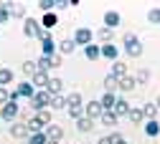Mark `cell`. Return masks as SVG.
<instances>
[{"instance_id":"6da1fadb","label":"cell","mask_w":160,"mask_h":144,"mask_svg":"<svg viewBox=\"0 0 160 144\" xmlns=\"http://www.w3.org/2000/svg\"><path fill=\"white\" fill-rule=\"evenodd\" d=\"M125 53H127L130 58L142 56V40H140L135 33H125Z\"/></svg>"},{"instance_id":"7a4b0ae2","label":"cell","mask_w":160,"mask_h":144,"mask_svg":"<svg viewBox=\"0 0 160 144\" xmlns=\"http://www.w3.org/2000/svg\"><path fill=\"white\" fill-rule=\"evenodd\" d=\"M51 106V94L43 89V91H36L33 94V99H31V109L38 114V111H43V109H48Z\"/></svg>"},{"instance_id":"3957f363","label":"cell","mask_w":160,"mask_h":144,"mask_svg":"<svg viewBox=\"0 0 160 144\" xmlns=\"http://www.w3.org/2000/svg\"><path fill=\"white\" fill-rule=\"evenodd\" d=\"M23 33H26L28 38H41L43 28H41V23H38L36 18H26V20H23Z\"/></svg>"},{"instance_id":"277c9868","label":"cell","mask_w":160,"mask_h":144,"mask_svg":"<svg viewBox=\"0 0 160 144\" xmlns=\"http://www.w3.org/2000/svg\"><path fill=\"white\" fill-rule=\"evenodd\" d=\"M38 40H41V53L51 58V56L56 53V43H53L51 33H48V30H43V33H41V38H38Z\"/></svg>"},{"instance_id":"5b68a950","label":"cell","mask_w":160,"mask_h":144,"mask_svg":"<svg viewBox=\"0 0 160 144\" xmlns=\"http://www.w3.org/2000/svg\"><path fill=\"white\" fill-rule=\"evenodd\" d=\"M92 38H94V33H92L89 28H76V33H74V43L87 48V46L92 43Z\"/></svg>"},{"instance_id":"8992f818","label":"cell","mask_w":160,"mask_h":144,"mask_svg":"<svg viewBox=\"0 0 160 144\" xmlns=\"http://www.w3.org/2000/svg\"><path fill=\"white\" fill-rule=\"evenodd\" d=\"M18 114H21V106H18V101H10V104L3 106V111H0V119H3V121H13Z\"/></svg>"},{"instance_id":"52a82bcc","label":"cell","mask_w":160,"mask_h":144,"mask_svg":"<svg viewBox=\"0 0 160 144\" xmlns=\"http://www.w3.org/2000/svg\"><path fill=\"white\" fill-rule=\"evenodd\" d=\"M102 114H104V109H102V104H99V101H89V104L84 106V116H87V119H92V121H94V119H99Z\"/></svg>"},{"instance_id":"ba28073f","label":"cell","mask_w":160,"mask_h":144,"mask_svg":"<svg viewBox=\"0 0 160 144\" xmlns=\"http://www.w3.org/2000/svg\"><path fill=\"white\" fill-rule=\"evenodd\" d=\"M15 94H18V99H33V94H36V86L31 84V81H21V84L15 86Z\"/></svg>"},{"instance_id":"9c48e42d","label":"cell","mask_w":160,"mask_h":144,"mask_svg":"<svg viewBox=\"0 0 160 144\" xmlns=\"http://www.w3.org/2000/svg\"><path fill=\"white\" fill-rule=\"evenodd\" d=\"M48 81H51V76H48V71H38L33 78H31V84L38 89V91H43L46 86H48Z\"/></svg>"},{"instance_id":"30bf717a","label":"cell","mask_w":160,"mask_h":144,"mask_svg":"<svg viewBox=\"0 0 160 144\" xmlns=\"http://www.w3.org/2000/svg\"><path fill=\"white\" fill-rule=\"evenodd\" d=\"M102 58H107V61H119V48L114 46V43H104L102 46Z\"/></svg>"},{"instance_id":"8fae6325","label":"cell","mask_w":160,"mask_h":144,"mask_svg":"<svg viewBox=\"0 0 160 144\" xmlns=\"http://www.w3.org/2000/svg\"><path fill=\"white\" fill-rule=\"evenodd\" d=\"M43 134H46V139H48V142H58V139L64 137V129L58 127V124H48V127L43 129Z\"/></svg>"},{"instance_id":"7c38bea8","label":"cell","mask_w":160,"mask_h":144,"mask_svg":"<svg viewBox=\"0 0 160 144\" xmlns=\"http://www.w3.org/2000/svg\"><path fill=\"white\" fill-rule=\"evenodd\" d=\"M119 23H122V15H119L117 10H107V13H104V26H107V28L114 30Z\"/></svg>"},{"instance_id":"4fadbf2b","label":"cell","mask_w":160,"mask_h":144,"mask_svg":"<svg viewBox=\"0 0 160 144\" xmlns=\"http://www.w3.org/2000/svg\"><path fill=\"white\" fill-rule=\"evenodd\" d=\"M46 91H48L51 96H58V94L64 91V81H61V78H56V76H51V81H48Z\"/></svg>"},{"instance_id":"5bb4252c","label":"cell","mask_w":160,"mask_h":144,"mask_svg":"<svg viewBox=\"0 0 160 144\" xmlns=\"http://www.w3.org/2000/svg\"><path fill=\"white\" fill-rule=\"evenodd\" d=\"M99 104H102V109H104V111H114V104H117V96H114V94H109V91H104V96L99 99Z\"/></svg>"},{"instance_id":"9a60e30c","label":"cell","mask_w":160,"mask_h":144,"mask_svg":"<svg viewBox=\"0 0 160 144\" xmlns=\"http://www.w3.org/2000/svg\"><path fill=\"white\" fill-rule=\"evenodd\" d=\"M84 56H87L89 61H97V58H102V46H97V43H89V46L84 48Z\"/></svg>"},{"instance_id":"2e32d148","label":"cell","mask_w":160,"mask_h":144,"mask_svg":"<svg viewBox=\"0 0 160 144\" xmlns=\"http://www.w3.org/2000/svg\"><path fill=\"white\" fill-rule=\"evenodd\" d=\"M94 35H97L99 40H102V46H104V43H112V35H114V30H112V28H107V26H102V28H99Z\"/></svg>"},{"instance_id":"e0dca14e","label":"cell","mask_w":160,"mask_h":144,"mask_svg":"<svg viewBox=\"0 0 160 144\" xmlns=\"http://www.w3.org/2000/svg\"><path fill=\"white\" fill-rule=\"evenodd\" d=\"M56 23H58V15L56 13H43V20H41V28L43 30H51Z\"/></svg>"},{"instance_id":"ac0fdd59","label":"cell","mask_w":160,"mask_h":144,"mask_svg":"<svg viewBox=\"0 0 160 144\" xmlns=\"http://www.w3.org/2000/svg\"><path fill=\"white\" fill-rule=\"evenodd\" d=\"M117 89H119V78H117V76H112V73H107V76H104V91L114 94Z\"/></svg>"},{"instance_id":"d6986e66","label":"cell","mask_w":160,"mask_h":144,"mask_svg":"<svg viewBox=\"0 0 160 144\" xmlns=\"http://www.w3.org/2000/svg\"><path fill=\"white\" fill-rule=\"evenodd\" d=\"M10 134H13L15 139H26V137H31V132H28L26 124H13V127H10Z\"/></svg>"},{"instance_id":"ffe728a7","label":"cell","mask_w":160,"mask_h":144,"mask_svg":"<svg viewBox=\"0 0 160 144\" xmlns=\"http://www.w3.org/2000/svg\"><path fill=\"white\" fill-rule=\"evenodd\" d=\"M112 76H117V78H122V76H127V63L125 61H114L112 63V71H109Z\"/></svg>"},{"instance_id":"44dd1931","label":"cell","mask_w":160,"mask_h":144,"mask_svg":"<svg viewBox=\"0 0 160 144\" xmlns=\"http://www.w3.org/2000/svg\"><path fill=\"white\" fill-rule=\"evenodd\" d=\"M132 89H135V76L127 73V76L119 78V91H125V94H127V91H132Z\"/></svg>"},{"instance_id":"7402d4cb","label":"cell","mask_w":160,"mask_h":144,"mask_svg":"<svg viewBox=\"0 0 160 144\" xmlns=\"http://www.w3.org/2000/svg\"><path fill=\"white\" fill-rule=\"evenodd\" d=\"M130 109H132V106L127 104L125 99H117V104H114V114H117V116H127V114H130Z\"/></svg>"},{"instance_id":"603a6c76","label":"cell","mask_w":160,"mask_h":144,"mask_svg":"<svg viewBox=\"0 0 160 144\" xmlns=\"http://www.w3.org/2000/svg\"><path fill=\"white\" fill-rule=\"evenodd\" d=\"M74 48H76V43H74V38H64L61 43H58V53H74Z\"/></svg>"},{"instance_id":"cb8c5ba5","label":"cell","mask_w":160,"mask_h":144,"mask_svg":"<svg viewBox=\"0 0 160 144\" xmlns=\"http://www.w3.org/2000/svg\"><path fill=\"white\" fill-rule=\"evenodd\" d=\"M76 129L82 132V134H87V132H92V129H94V121H92V119H87V116H82V119L76 121Z\"/></svg>"},{"instance_id":"d4e9b609","label":"cell","mask_w":160,"mask_h":144,"mask_svg":"<svg viewBox=\"0 0 160 144\" xmlns=\"http://www.w3.org/2000/svg\"><path fill=\"white\" fill-rule=\"evenodd\" d=\"M26 127H28V132H31V134H33V132H43V129H46V127L41 124V119H38V116H31V119L26 121Z\"/></svg>"},{"instance_id":"484cf974","label":"cell","mask_w":160,"mask_h":144,"mask_svg":"<svg viewBox=\"0 0 160 144\" xmlns=\"http://www.w3.org/2000/svg\"><path fill=\"white\" fill-rule=\"evenodd\" d=\"M127 119L132 121V124H142V121H145V114H142V109H130Z\"/></svg>"},{"instance_id":"4316f807","label":"cell","mask_w":160,"mask_h":144,"mask_svg":"<svg viewBox=\"0 0 160 144\" xmlns=\"http://www.w3.org/2000/svg\"><path fill=\"white\" fill-rule=\"evenodd\" d=\"M99 119H102V124H104V127H114L119 116H117L114 111H104V114H102V116H99Z\"/></svg>"},{"instance_id":"83f0119b","label":"cell","mask_w":160,"mask_h":144,"mask_svg":"<svg viewBox=\"0 0 160 144\" xmlns=\"http://www.w3.org/2000/svg\"><path fill=\"white\" fill-rule=\"evenodd\" d=\"M23 73L33 78V76L38 73V63H36V61H23Z\"/></svg>"},{"instance_id":"f1b7e54d","label":"cell","mask_w":160,"mask_h":144,"mask_svg":"<svg viewBox=\"0 0 160 144\" xmlns=\"http://www.w3.org/2000/svg\"><path fill=\"white\" fill-rule=\"evenodd\" d=\"M10 20V3H0V26H5Z\"/></svg>"},{"instance_id":"f546056e","label":"cell","mask_w":160,"mask_h":144,"mask_svg":"<svg viewBox=\"0 0 160 144\" xmlns=\"http://www.w3.org/2000/svg\"><path fill=\"white\" fill-rule=\"evenodd\" d=\"M145 134H148V137H158V134H160L158 119H152V121H148V124H145Z\"/></svg>"},{"instance_id":"4dcf8cb0","label":"cell","mask_w":160,"mask_h":144,"mask_svg":"<svg viewBox=\"0 0 160 144\" xmlns=\"http://www.w3.org/2000/svg\"><path fill=\"white\" fill-rule=\"evenodd\" d=\"M10 81H13V71H10V68H0V86L8 89Z\"/></svg>"},{"instance_id":"1f68e13d","label":"cell","mask_w":160,"mask_h":144,"mask_svg":"<svg viewBox=\"0 0 160 144\" xmlns=\"http://www.w3.org/2000/svg\"><path fill=\"white\" fill-rule=\"evenodd\" d=\"M142 114H145L148 121H152V119L158 116V104H145V106H142Z\"/></svg>"},{"instance_id":"d6a6232c","label":"cell","mask_w":160,"mask_h":144,"mask_svg":"<svg viewBox=\"0 0 160 144\" xmlns=\"http://www.w3.org/2000/svg\"><path fill=\"white\" fill-rule=\"evenodd\" d=\"M51 109H66V96L64 94L51 96Z\"/></svg>"},{"instance_id":"836d02e7","label":"cell","mask_w":160,"mask_h":144,"mask_svg":"<svg viewBox=\"0 0 160 144\" xmlns=\"http://www.w3.org/2000/svg\"><path fill=\"white\" fill-rule=\"evenodd\" d=\"M23 15H26V5L10 3V18H23Z\"/></svg>"},{"instance_id":"e575fe53","label":"cell","mask_w":160,"mask_h":144,"mask_svg":"<svg viewBox=\"0 0 160 144\" xmlns=\"http://www.w3.org/2000/svg\"><path fill=\"white\" fill-rule=\"evenodd\" d=\"M48 139H46V134L43 132H33L31 137H28V144H46Z\"/></svg>"},{"instance_id":"d590c367","label":"cell","mask_w":160,"mask_h":144,"mask_svg":"<svg viewBox=\"0 0 160 144\" xmlns=\"http://www.w3.org/2000/svg\"><path fill=\"white\" fill-rule=\"evenodd\" d=\"M148 81H150V71L148 68H140L135 73V84H148Z\"/></svg>"},{"instance_id":"8d00e7d4","label":"cell","mask_w":160,"mask_h":144,"mask_svg":"<svg viewBox=\"0 0 160 144\" xmlns=\"http://www.w3.org/2000/svg\"><path fill=\"white\" fill-rule=\"evenodd\" d=\"M66 111H69V116H71L74 121H79V119L84 116V106H69Z\"/></svg>"},{"instance_id":"74e56055","label":"cell","mask_w":160,"mask_h":144,"mask_svg":"<svg viewBox=\"0 0 160 144\" xmlns=\"http://www.w3.org/2000/svg\"><path fill=\"white\" fill-rule=\"evenodd\" d=\"M69 106H82V94H69L66 96V109Z\"/></svg>"},{"instance_id":"f35d334b","label":"cell","mask_w":160,"mask_h":144,"mask_svg":"<svg viewBox=\"0 0 160 144\" xmlns=\"http://www.w3.org/2000/svg\"><path fill=\"white\" fill-rule=\"evenodd\" d=\"M13 91H8V89H3V86H0V106H5V104H10V101H13V96H10Z\"/></svg>"},{"instance_id":"ab89813d","label":"cell","mask_w":160,"mask_h":144,"mask_svg":"<svg viewBox=\"0 0 160 144\" xmlns=\"http://www.w3.org/2000/svg\"><path fill=\"white\" fill-rule=\"evenodd\" d=\"M36 63H38V71H51V61H48V56H41Z\"/></svg>"},{"instance_id":"60d3db41","label":"cell","mask_w":160,"mask_h":144,"mask_svg":"<svg viewBox=\"0 0 160 144\" xmlns=\"http://www.w3.org/2000/svg\"><path fill=\"white\" fill-rule=\"evenodd\" d=\"M148 20L155 23V26H160V8H152V10L148 13Z\"/></svg>"},{"instance_id":"b9f144b4","label":"cell","mask_w":160,"mask_h":144,"mask_svg":"<svg viewBox=\"0 0 160 144\" xmlns=\"http://www.w3.org/2000/svg\"><path fill=\"white\" fill-rule=\"evenodd\" d=\"M36 116L41 119V124H43V127H48V124H51V114H48V109H43V111H38Z\"/></svg>"},{"instance_id":"7bdbcfd3","label":"cell","mask_w":160,"mask_h":144,"mask_svg":"<svg viewBox=\"0 0 160 144\" xmlns=\"http://www.w3.org/2000/svg\"><path fill=\"white\" fill-rule=\"evenodd\" d=\"M109 144H127V139L122 134H109Z\"/></svg>"},{"instance_id":"ee69618b","label":"cell","mask_w":160,"mask_h":144,"mask_svg":"<svg viewBox=\"0 0 160 144\" xmlns=\"http://www.w3.org/2000/svg\"><path fill=\"white\" fill-rule=\"evenodd\" d=\"M48 61H51V68H58V66H61V61H64V58H61V53H53V56H51Z\"/></svg>"},{"instance_id":"f6af8a7d","label":"cell","mask_w":160,"mask_h":144,"mask_svg":"<svg viewBox=\"0 0 160 144\" xmlns=\"http://www.w3.org/2000/svg\"><path fill=\"white\" fill-rule=\"evenodd\" d=\"M38 8H41V10H53L56 3H51V0H41V3H38Z\"/></svg>"},{"instance_id":"bcb514c9","label":"cell","mask_w":160,"mask_h":144,"mask_svg":"<svg viewBox=\"0 0 160 144\" xmlns=\"http://www.w3.org/2000/svg\"><path fill=\"white\" fill-rule=\"evenodd\" d=\"M69 5H71L69 0H58V3H56V8H58V10H64V8H69Z\"/></svg>"},{"instance_id":"7dc6e473","label":"cell","mask_w":160,"mask_h":144,"mask_svg":"<svg viewBox=\"0 0 160 144\" xmlns=\"http://www.w3.org/2000/svg\"><path fill=\"white\" fill-rule=\"evenodd\" d=\"M99 144H109V137H102V139H99Z\"/></svg>"},{"instance_id":"c3c4849f","label":"cell","mask_w":160,"mask_h":144,"mask_svg":"<svg viewBox=\"0 0 160 144\" xmlns=\"http://www.w3.org/2000/svg\"><path fill=\"white\" fill-rule=\"evenodd\" d=\"M158 109H160V96H158Z\"/></svg>"},{"instance_id":"681fc988","label":"cell","mask_w":160,"mask_h":144,"mask_svg":"<svg viewBox=\"0 0 160 144\" xmlns=\"http://www.w3.org/2000/svg\"><path fill=\"white\" fill-rule=\"evenodd\" d=\"M46 144H58V142H46Z\"/></svg>"}]
</instances>
